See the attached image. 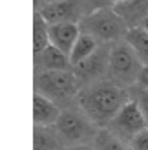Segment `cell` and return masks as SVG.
<instances>
[{
    "mask_svg": "<svg viewBox=\"0 0 148 150\" xmlns=\"http://www.w3.org/2000/svg\"><path fill=\"white\" fill-rule=\"evenodd\" d=\"M97 50H99V40H95L92 35L80 33L77 42H75V46L71 50V53H70V61H71L73 66H75L79 62H82L84 59L92 57Z\"/></svg>",
    "mask_w": 148,
    "mask_h": 150,
    "instance_id": "4fadbf2b",
    "label": "cell"
},
{
    "mask_svg": "<svg viewBox=\"0 0 148 150\" xmlns=\"http://www.w3.org/2000/svg\"><path fill=\"white\" fill-rule=\"evenodd\" d=\"M135 86L148 90V66H143V70H141V73H139V79H137V84Z\"/></svg>",
    "mask_w": 148,
    "mask_h": 150,
    "instance_id": "ffe728a7",
    "label": "cell"
},
{
    "mask_svg": "<svg viewBox=\"0 0 148 150\" xmlns=\"http://www.w3.org/2000/svg\"><path fill=\"white\" fill-rule=\"evenodd\" d=\"M124 40L135 51L141 64L148 66V31H144L141 26H132V28H128L126 35H124Z\"/></svg>",
    "mask_w": 148,
    "mask_h": 150,
    "instance_id": "7c38bea8",
    "label": "cell"
},
{
    "mask_svg": "<svg viewBox=\"0 0 148 150\" xmlns=\"http://www.w3.org/2000/svg\"><path fill=\"white\" fill-rule=\"evenodd\" d=\"M49 24L39 11L33 15V53L39 55L49 46Z\"/></svg>",
    "mask_w": 148,
    "mask_h": 150,
    "instance_id": "5bb4252c",
    "label": "cell"
},
{
    "mask_svg": "<svg viewBox=\"0 0 148 150\" xmlns=\"http://www.w3.org/2000/svg\"><path fill=\"white\" fill-rule=\"evenodd\" d=\"M106 128L112 132L113 136L119 137L121 141L130 145L132 139H134L137 134H141L143 130L148 128V119L143 114L139 103L132 97V99L117 112V115L108 123Z\"/></svg>",
    "mask_w": 148,
    "mask_h": 150,
    "instance_id": "5b68a950",
    "label": "cell"
},
{
    "mask_svg": "<svg viewBox=\"0 0 148 150\" xmlns=\"http://www.w3.org/2000/svg\"><path fill=\"white\" fill-rule=\"evenodd\" d=\"M92 121L84 114H77V112H62L61 117L55 123V130L68 145H84L82 141L86 137H95V134L92 128Z\"/></svg>",
    "mask_w": 148,
    "mask_h": 150,
    "instance_id": "8992f818",
    "label": "cell"
},
{
    "mask_svg": "<svg viewBox=\"0 0 148 150\" xmlns=\"http://www.w3.org/2000/svg\"><path fill=\"white\" fill-rule=\"evenodd\" d=\"M80 35L79 24H55L49 26V42L66 55L71 53L73 46Z\"/></svg>",
    "mask_w": 148,
    "mask_h": 150,
    "instance_id": "8fae6325",
    "label": "cell"
},
{
    "mask_svg": "<svg viewBox=\"0 0 148 150\" xmlns=\"http://www.w3.org/2000/svg\"><path fill=\"white\" fill-rule=\"evenodd\" d=\"M93 148L95 150H132L128 143H124L117 136H113L108 128L97 130L93 137Z\"/></svg>",
    "mask_w": 148,
    "mask_h": 150,
    "instance_id": "9a60e30c",
    "label": "cell"
},
{
    "mask_svg": "<svg viewBox=\"0 0 148 150\" xmlns=\"http://www.w3.org/2000/svg\"><path fill=\"white\" fill-rule=\"evenodd\" d=\"M108 59H110V50L108 48H99L92 57L84 59L82 62L73 66V73L77 75L80 84H92L95 79L106 77V68H108Z\"/></svg>",
    "mask_w": 148,
    "mask_h": 150,
    "instance_id": "ba28073f",
    "label": "cell"
},
{
    "mask_svg": "<svg viewBox=\"0 0 148 150\" xmlns=\"http://www.w3.org/2000/svg\"><path fill=\"white\" fill-rule=\"evenodd\" d=\"M49 26L55 24H79L82 20L80 0H61L55 4H46L39 11Z\"/></svg>",
    "mask_w": 148,
    "mask_h": 150,
    "instance_id": "52a82bcc",
    "label": "cell"
},
{
    "mask_svg": "<svg viewBox=\"0 0 148 150\" xmlns=\"http://www.w3.org/2000/svg\"><path fill=\"white\" fill-rule=\"evenodd\" d=\"M80 33L92 35L99 42H119L124 40L128 28L124 20L113 7H104V9L90 11L84 15L79 22Z\"/></svg>",
    "mask_w": 148,
    "mask_h": 150,
    "instance_id": "3957f363",
    "label": "cell"
},
{
    "mask_svg": "<svg viewBox=\"0 0 148 150\" xmlns=\"http://www.w3.org/2000/svg\"><path fill=\"white\" fill-rule=\"evenodd\" d=\"M35 66L39 71H73V64L70 61V55L55 48L53 44L35 55Z\"/></svg>",
    "mask_w": 148,
    "mask_h": 150,
    "instance_id": "9c48e42d",
    "label": "cell"
},
{
    "mask_svg": "<svg viewBox=\"0 0 148 150\" xmlns=\"http://www.w3.org/2000/svg\"><path fill=\"white\" fill-rule=\"evenodd\" d=\"M66 150H95V148L90 145H75V146H68Z\"/></svg>",
    "mask_w": 148,
    "mask_h": 150,
    "instance_id": "44dd1931",
    "label": "cell"
},
{
    "mask_svg": "<svg viewBox=\"0 0 148 150\" xmlns=\"http://www.w3.org/2000/svg\"><path fill=\"white\" fill-rule=\"evenodd\" d=\"M137 97H134V99L139 103V106H141V110H143V114L146 115V119H148V90H144V88H139L137 86Z\"/></svg>",
    "mask_w": 148,
    "mask_h": 150,
    "instance_id": "ac0fdd59",
    "label": "cell"
},
{
    "mask_svg": "<svg viewBox=\"0 0 148 150\" xmlns=\"http://www.w3.org/2000/svg\"><path fill=\"white\" fill-rule=\"evenodd\" d=\"M86 4L92 7V11H97L104 7H113V0H86Z\"/></svg>",
    "mask_w": 148,
    "mask_h": 150,
    "instance_id": "d6986e66",
    "label": "cell"
},
{
    "mask_svg": "<svg viewBox=\"0 0 148 150\" xmlns=\"http://www.w3.org/2000/svg\"><path fill=\"white\" fill-rule=\"evenodd\" d=\"M58 134L51 130L48 126H35V141H33V148L35 150H58V141H57Z\"/></svg>",
    "mask_w": 148,
    "mask_h": 150,
    "instance_id": "2e32d148",
    "label": "cell"
},
{
    "mask_svg": "<svg viewBox=\"0 0 148 150\" xmlns=\"http://www.w3.org/2000/svg\"><path fill=\"white\" fill-rule=\"evenodd\" d=\"M55 2H61V0H44V4H55Z\"/></svg>",
    "mask_w": 148,
    "mask_h": 150,
    "instance_id": "603a6c76",
    "label": "cell"
},
{
    "mask_svg": "<svg viewBox=\"0 0 148 150\" xmlns=\"http://www.w3.org/2000/svg\"><path fill=\"white\" fill-rule=\"evenodd\" d=\"M130 148L132 150H148V128L143 130L141 134H137V136L132 139Z\"/></svg>",
    "mask_w": 148,
    "mask_h": 150,
    "instance_id": "e0dca14e",
    "label": "cell"
},
{
    "mask_svg": "<svg viewBox=\"0 0 148 150\" xmlns=\"http://www.w3.org/2000/svg\"><path fill=\"white\" fill-rule=\"evenodd\" d=\"M132 99L126 88L115 86L108 81H97L84 86L77 97L82 114L93 125L106 128L124 104Z\"/></svg>",
    "mask_w": 148,
    "mask_h": 150,
    "instance_id": "6da1fadb",
    "label": "cell"
},
{
    "mask_svg": "<svg viewBox=\"0 0 148 150\" xmlns=\"http://www.w3.org/2000/svg\"><path fill=\"white\" fill-rule=\"evenodd\" d=\"M141 70H143V64L137 59L135 51L130 48V44L126 40L113 42V46L110 48L106 81L121 88H130L137 84Z\"/></svg>",
    "mask_w": 148,
    "mask_h": 150,
    "instance_id": "7a4b0ae2",
    "label": "cell"
},
{
    "mask_svg": "<svg viewBox=\"0 0 148 150\" xmlns=\"http://www.w3.org/2000/svg\"><path fill=\"white\" fill-rule=\"evenodd\" d=\"M61 114H62V110L58 108L57 103H53L51 99L35 92V95H33V123H35V126L55 125L57 119L61 117Z\"/></svg>",
    "mask_w": 148,
    "mask_h": 150,
    "instance_id": "30bf717a",
    "label": "cell"
},
{
    "mask_svg": "<svg viewBox=\"0 0 148 150\" xmlns=\"http://www.w3.org/2000/svg\"><path fill=\"white\" fill-rule=\"evenodd\" d=\"M141 28L144 29V31H148V15H144V17L141 18Z\"/></svg>",
    "mask_w": 148,
    "mask_h": 150,
    "instance_id": "7402d4cb",
    "label": "cell"
},
{
    "mask_svg": "<svg viewBox=\"0 0 148 150\" xmlns=\"http://www.w3.org/2000/svg\"><path fill=\"white\" fill-rule=\"evenodd\" d=\"M80 90V81L73 71H39L35 77V92L53 103H70Z\"/></svg>",
    "mask_w": 148,
    "mask_h": 150,
    "instance_id": "277c9868",
    "label": "cell"
}]
</instances>
